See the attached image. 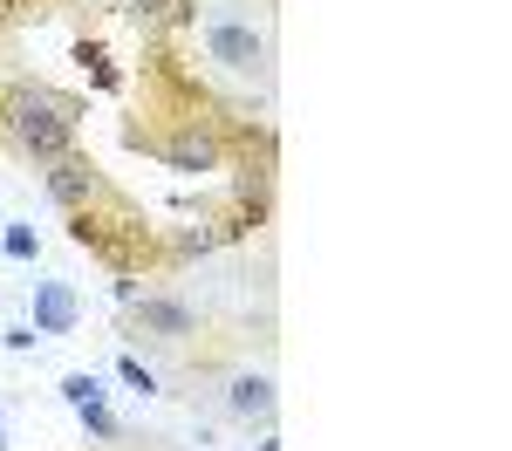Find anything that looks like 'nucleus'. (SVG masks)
Masks as SVG:
<instances>
[{
  "label": "nucleus",
  "instance_id": "4468645a",
  "mask_svg": "<svg viewBox=\"0 0 512 451\" xmlns=\"http://www.w3.org/2000/svg\"><path fill=\"white\" fill-rule=\"evenodd\" d=\"M0 342H7V349H35L41 335H35V322H14V328H0Z\"/></svg>",
  "mask_w": 512,
  "mask_h": 451
},
{
  "label": "nucleus",
  "instance_id": "20e7f679",
  "mask_svg": "<svg viewBox=\"0 0 512 451\" xmlns=\"http://www.w3.org/2000/svg\"><path fill=\"white\" fill-rule=\"evenodd\" d=\"M130 328L151 335V342L185 349V342L198 335V308H192V301H178L171 287H151V294H130Z\"/></svg>",
  "mask_w": 512,
  "mask_h": 451
},
{
  "label": "nucleus",
  "instance_id": "9d476101",
  "mask_svg": "<svg viewBox=\"0 0 512 451\" xmlns=\"http://www.w3.org/2000/svg\"><path fill=\"white\" fill-rule=\"evenodd\" d=\"M103 397H110V390H103V376H96V369H69V376H62V404H69V410L103 404Z\"/></svg>",
  "mask_w": 512,
  "mask_h": 451
},
{
  "label": "nucleus",
  "instance_id": "f8f14e48",
  "mask_svg": "<svg viewBox=\"0 0 512 451\" xmlns=\"http://www.w3.org/2000/svg\"><path fill=\"white\" fill-rule=\"evenodd\" d=\"M0 253H7V260H35L41 253L35 226H28V219H7V226H0Z\"/></svg>",
  "mask_w": 512,
  "mask_h": 451
},
{
  "label": "nucleus",
  "instance_id": "f03ea898",
  "mask_svg": "<svg viewBox=\"0 0 512 451\" xmlns=\"http://www.w3.org/2000/svg\"><path fill=\"white\" fill-rule=\"evenodd\" d=\"M198 41H205V55H212L226 76H246V82L274 76V41H267V28H260L246 7H233V0H212V7H205Z\"/></svg>",
  "mask_w": 512,
  "mask_h": 451
},
{
  "label": "nucleus",
  "instance_id": "1a4fd4ad",
  "mask_svg": "<svg viewBox=\"0 0 512 451\" xmlns=\"http://www.w3.org/2000/svg\"><path fill=\"white\" fill-rule=\"evenodd\" d=\"M219 240H226L219 226H178V233H164V240H158V253H164V260H205Z\"/></svg>",
  "mask_w": 512,
  "mask_h": 451
},
{
  "label": "nucleus",
  "instance_id": "423d86ee",
  "mask_svg": "<svg viewBox=\"0 0 512 451\" xmlns=\"http://www.w3.org/2000/svg\"><path fill=\"white\" fill-rule=\"evenodd\" d=\"M41 185H48V199L62 205V212H82V205H96L103 192H110V178L82 158V151H69V158H55V164H41Z\"/></svg>",
  "mask_w": 512,
  "mask_h": 451
},
{
  "label": "nucleus",
  "instance_id": "f257e3e1",
  "mask_svg": "<svg viewBox=\"0 0 512 451\" xmlns=\"http://www.w3.org/2000/svg\"><path fill=\"white\" fill-rule=\"evenodd\" d=\"M89 117V103L69 96V89H48V82H7L0 89V144H14L21 158L55 164L76 151V130Z\"/></svg>",
  "mask_w": 512,
  "mask_h": 451
},
{
  "label": "nucleus",
  "instance_id": "ddd939ff",
  "mask_svg": "<svg viewBox=\"0 0 512 451\" xmlns=\"http://www.w3.org/2000/svg\"><path fill=\"white\" fill-rule=\"evenodd\" d=\"M117 376L137 390V397H158V369L144 363V356H117Z\"/></svg>",
  "mask_w": 512,
  "mask_h": 451
},
{
  "label": "nucleus",
  "instance_id": "6e6552de",
  "mask_svg": "<svg viewBox=\"0 0 512 451\" xmlns=\"http://www.w3.org/2000/svg\"><path fill=\"white\" fill-rule=\"evenodd\" d=\"M117 14L130 28H144V35H164V28H192L198 7L192 0H117Z\"/></svg>",
  "mask_w": 512,
  "mask_h": 451
},
{
  "label": "nucleus",
  "instance_id": "2eb2a0df",
  "mask_svg": "<svg viewBox=\"0 0 512 451\" xmlns=\"http://www.w3.org/2000/svg\"><path fill=\"white\" fill-rule=\"evenodd\" d=\"M0 451H7V417H0Z\"/></svg>",
  "mask_w": 512,
  "mask_h": 451
},
{
  "label": "nucleus",
  "instance_id": "9b49d317",
  "mask_svg": "<svg viewBox=\"0 0 512 451\" xmlns=\"http://www.w3.org/2000/svg\"><path fill=\"white\" fill-rule=\"evenodd\" d=\"M76 417H82V431H89L96 445H117V438H123V424H117V410H110V404H82Z\"/></svg>",
  "mask_w": 512,
  "mask_h": 451
},
{
  "label": "nucleus",
  "instance_id": "0eeeda50",
  "mask_svg": "<svg viewBox=\"0 0 512 451\" xmlns=\"http://www.w3.org/2000/svg\"><path fill=\"white\" fill-rule=\"evenodd\" d=\"M28 322H35L41 342H55V335H76L82 322V294L69 281H35L28 287Z\"/></svg>",
  "mask_w": 512,
  "mask_h": 451
},
{
  "label": "nucleus",
  "instance_id": "39448f33",
  "mask_svg": "<svg viewBox=\"0 0 512 451\" xmlns=\"http://www.w3.org/2000/svg\"><path fill=\"white\" fill-rule=\"evenodd\" d=\"M219 404H226L233 424H246V431L260 424V431H267V424H274V410H280V383L267 376V369H233V376H226V390H219Z\"/></svg>",
  "mask_w": 512,
  "mask_h": 451
},
{
  "label": "nucleus",
  "instance_id": "7ed1b4c3",
  "mask_svg": "<svg viewBox=\"0 0 512 451\" xmlns=\"http://www.w3.org/2000/svg\"><path fill=\"white\" fill-rule=\"evenodd\" d=\"M144 144H151L171 171H185V178L226 164V137H219V123L198 117V110H192V117H171V130H164V137H144Z\"/></svg>",
  "mask_w": 512,
  "mask_h": 451
}]
</instances>
